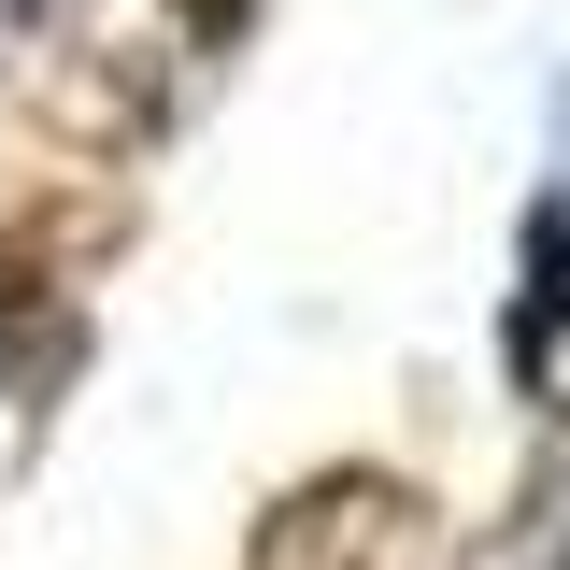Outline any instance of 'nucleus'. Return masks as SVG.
<instances>
[{"mask_svg":"<svg viewBox=\"0 0 570 570\" xmlns=\"http://www.w3.org/2000/svg\"><path fill=\"white\" fill-rule=\"evenodd\" d=\"M528 570H570V471H557V499H542V528H528Z\"/></svg>","mask_w":570,"mask_h":570,"instance_id":"f257e3e1","label":"nucleus"},{"mask_svg":"<svg viewBox=\"0 0 570 570\" xmlns=\"http://www.w3.org/2000/svg\"><path fill=\"white\" fill-rule=\"evenodd\" d=\"M29 14H58V0H29Z\"/></svg>","mask_w":570,"mask_h":570,"instance_id":"f03ea898","label":"nucleus"}]
</instances>
